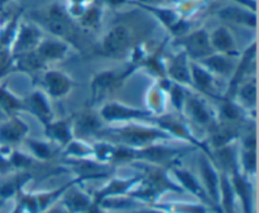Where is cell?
<instances>
[{
  "label": "cell",
  "instance_id": "obj_1",
  "mask_svg": "<svg viewBox=\"0 0 259 213\" xmlns=\"http://www.w3.org/2000/svg\"><path fill=\"white\" fill-rule=\"evenodd\" d=\"M141 179L142 177H133V178L129 179H114V181L109 182L108 186H105L101 191L96 193L94 204H95V207H98L105 199L115 198V197L121 196V194L128 193L129 189L133 186H136Z\"/></svg>",
  "mask_w": 259,
  "mask_h": 213
},
{
  "label": "cell",
  "instance_id": "obj_2",
  "mask_svg": "<svg viewBox=\"0 0 259 213\" xmlns=\"http://www.w3.org/2000/svg\"><path fill=\"white\" fill-rule=\"evenodd\" d=\"M73 186V184H72ZM71 186V187H72ZM71 187L65 192V202L63 206L66 207L70 213H88L95 211L98 207H95L94 201H91L86 194L78 191H71Z\"/></svg>",
  "mask_w": 259,
  "mask_h": 213
},
{
  "label": "cell",
  "instance_id": "obj_3",
  "mask_svg": "<svg viewBox=\"0 0 259 213\" xmlns=\"http://www.w3.org/2000/svg\"><path fill=\"white\" fill-rule=\"evenodd\" d=\"M201 168L202 178H204L205 183V191H206L207 196H209L210 201L214 204H218L220 199V179L215 169L210 166L209 162L205 158L201 159Z\"/></svg>",
  "mask_w": 259,
  "mask_h": 213
},
{
  "label": "cell",
  "instance_id": "obj_4",
  "mask_svg": "<svg viewBox=\"0 0 259 213\" xmlns=\"http://www.w3.org/2000/svg\"><path fill=\"white\" fill-rule=\"evenodd\" d=\"M232 187L234 193L239 196L244 213H252V186L250 182H248V179L242 176L238 169L233 171Z\"/></svg>",
  "mask_w": 259,
  "mask_h": 213
},
{
  "label": "cell",
  "instance_id": "obj_5",
  "mask_svg": "<svg viewBox=\"0 0 259 213\" xmlns=\"http://www.w3.org/2000/svg\"><path fill=\"white\" fill-rule=\"evenodd\" d=\"M129 43V34L125 28L118 27L109 33L104 42V49L109 55H119L123 52Z\"/></svg>",
  "mask_w": 259,
  "mask_h": 213
},
{
  "label": "cell",
  "instance_id": "obj_6",
  "mask_svg": "<svg viewBox=\"0 0 259 213\" xmlns=\"http://www.w3.org/2000/svg\"><path fill=\"white\" fill-rule=\"evenodd\" d=\"M175 176H176V178L179 179L180 184H181L185 189L191 192L192 194L199 197V198L202 199V201L211 202L204 187L199 183V181H197V179L195 178L189 171H186V169H175Z\"/></svg>",
  "mask_w": 259,
  "mask_h": 213
},
{
  "label": "cell",
  "instance_id": "obj_7",
  "mask_svg": "<svg viewBox=\"0 0 259 213\" xmlns=\"http://www.w3.org/2000/svg\"><path fill=\"white\" fill-rule=\"evenodd\" d=\"M163 134L154 130H144V129H133V130L124 131L120 134L121 140L129 145H143V144L151 143L157 138H163Z\"/></svg>",
  "mask_w": 259,
  "mask_h": 213
},
{
  "label": "cell",
  "instance_id": "obj_8",
  "mask_svg": "<svg viewBox=\"0 0 259 213\" xmlns=\"http://www.w3.org/2000/svg\"><path fill=\"white\" fill-rule=\"evenodd\" d=\"M157 208H159L164 213H206V208L202 204L167 203L161 204Z\"/></svg>",
  "mask_w": 259,
  "mask_h": 213
},
{
  "label": "cell",
  "instance_id": "obj_9",
  "mask_svg": "<svg viewBox=\"0 0 259 213\" xmlns=\"http://www.w3.org/2000/svg\"><path fill=\"white\" fill-rule=\"evenodd\" d=\"M187 47L194 56H204L209 53V42L202 32L191 35L187 39Z\"/></svg>",
  "mask_w": 259,
  "mask_h": 213
},
{
  "label": "cell",
  "instance_id": "obj_10",
  "mask_svg": "<svg viewBox=\"0 0 259 213\" xmlns=\"http://www.w3.org/2000/svg\"><path fill=\"white\" fill-rule=\"evenodd\" d=\"M46 83H47L50 92L55 96L62 95L68 90L67 80L60 73H48L46 76Z\"/></svg>",
  "mask_w": 259,
  "mask_h": 213
},
{
  "label": "cell",
  "instance_id": "obj_11",
  "mask_svg": "<svg viewBox=\"0 0 259 213\" xmlns=\"http://www.w3.org/2000/svg\"><path fill=\"white\" fill-rule=\"evenodd\" d=\"M24 134V128L23 126H8V128H4L0 133L2 135V139L5 141H10V143H15V141L20 140V138Z\"/></svg>",
  "mask_w": 259,
  "mask_h": 213
},
{
  "label": "cell",
  "instance_id": "obj_12",
  "mask_svg": "<svg viewBox=\"0 0 259 213\" xmlns=\"http://www.w3.org/2000/svg\"><path fill=\"white\" fill-rule=\"evenodd\" d=\"M65 49H66L65 45L60 44V43L48 42L42 45V48H40V55L48 58H56L62 56L63 52H65Z\"/></svg>",
  "mask_w": 259,
  "mask_h": 213
},
{
  "label": "cell",
  "instance_id": "obj_13",
  "mask_svg": "<svg viewBox=\"0 0 259 213\" xmlns=\"http://www.w3.org/2000/svg\"><path fill=\"white\" fill-rule=\"evenodd\" d=\"M243 167L247 171V173H254L257 169V155H255L254 149H247L243 154Z\"/></svg>",
  "mask_w": 259,
  "mask_h": 213
},
{
  "label": "cell",
  "instance_id": "obj_14",
  "mask_svg": "<svg viewBox=\"0 0 259 213\" xmlns=\"http://www.w3.org/2000/svg\"><path fill=\"white\" fill-rule=\"evenodd\" d=\"M214 43L218 48L225 50L232 47V38L228 34L227 30L219 29L214 35Z\"/></svg>",
  "mask_w": 259,
  "mask_h": 213
},
{
  "label": "cell",
  "instance_id": "obj_15",
  "mask_svg": "<svg viewBox=\"0 0 259 213\" xmlns=\"http://www.w3.org/2000/svg\"><path fill=\"white\" fill-rule=\"evenodd\" d=\"M222 15L223 17L228 18V19H234L237 20V22H245L248 23V24L250 23V18H254V17H249V14L237 9H227L225 12L222 13Z\"/></svg>",
  "mask_w": 259,
  "mask_h": 213
},
{
  "label": "cell",
  "instance_id": "obj_16",
  "mask_svg": "<svg viewBox=\"0 0 259 213\" xmlns=\"http://www.w3.org/2000/svg\"><path fill=\"white\" fill-rule=\"evenodd\" d=\"M29 146L33 153H34V155L38 156L39 159H48L51 156V149L46 144L37 143V141H30Z\"/></svg>",
  "mask_w": 259,
  "mask_h": 213
},
{
  "label": "cell",
  "instance_id": "obj_17",
  "mask_svg": "<svg viewBox=\"0 0 259 213\" xmlns=\"http://www.w3.org/2000/svg\"><path fill=\"white\" fill-rule=\"evenodd\" d=\"M51 135L53 136L55 139H57L60 143H68V140H70V135H68V131H67V128H66L65 125H62V124H58V125H55L52 128V130H51Z\"/></svg>",
  "mask_w": 259,
  "mask_h": 213
},
{
  "label": "cell",
  "instance_id": "obj_18",
  "mask_svg": "<svg viewBox=\"0 0 259 213\" xmlns=\"http://www.w3.org/2000/svg\"><path fill=\"white\" fill-rule=\"evenodd\" d=\"M192 111H194V115L196 116L197 120L206 121L207 119H209L207 113L205 111V109L202 108L199 102H192Z\"/></svg>",
  "mask_w": 259,
  "mask_h": 213
},
{
  "label": "cell",
  "instance_id": "obj_19",
  "mask_svg": "<svg viewBox=\"0 0 259 213\" xmlns=\"http://www.w3.org/2000/svg\"><path fill=\"white\" fill-rule=\"evenodd\" d=\"M209 63L212 66V67L217 68L218 71H220V72H225V71H228V68H229L228 63L225 62L223 58H219V57L211 58V60L209 61Z\"/></svg>",
  "mask_w": 259,
  "mask_h": 213
},
{
  "label": "cell",
  "instance_id": "obj_20",
  "mask_svg": "<svg viewBox=\"0 0 259 213\" xmlns=\"http://www.w3.org/2000/svg\"><path fill=\"white\" fill-rule=\"evenodd\" d=\"M34 40H35V33L33 32V30L27 29L22 34V40H20V43H22V45H24V47H29V45H32V43L34 42Z\"/></svg>",
  "mask_w": 259,
  "mask_h": 213
},
{
  "label": "cell",
  "instance_id": "obj_21",
  "mask_svg": "<svg viewBox=\"0 0 259 213\" xmlns=\"http://www.w3.org/2000/svg\"><path fill=\"white\" fill-rule=\"evenodd\" d=\"M196 72V80L197 82H199L200 87H206L207 85H209V77L206 76V73H204L202 71H195Z\"/></svg>",
  "mask_w": 259,
  "mask_h": 213
},
{
  "label": "cell",
  "instance_id": "obj_22",
  "mask_svg": "<svg viewBox=\"0 0 259 213\" xmlns=\"http://www.w3.org/2000/svg\"><path fill=\"white\" fill-rule=\"evenodd\" d=\"M46 213H70L66 209V207L63 206V204H61V206H57V207H52L51 209H48Z\"/></svg>",
  "mask_w": 259,
  "mask_h": 213
},
{
  "label": "cell",
  "instance_id": "obj_23",
  "mask_svg": "<svg viewBox=\"0 0 259 213\" xmlns=\"http://www.w3.org/2000/svg\"><path fill=\"white\" fill-rule=\"evenodd\" d=\"M24 212V208H23V206L20 203H18V206L15 207V209L13 211L12 213H23Z\"/></svg>",
  "mask_w": 259,
  "mask_h": 213
},
{
  "label": "cell",
  "instance_id": "obj_24",
  "mask_svg": "<svg viewBox=\"0 0 259 213\" xmlns=\"http://www.w3.org/2000/svg\"><path fill=\"white\" fill-rule=\"evenodd\" d=\"M249 93H250V92H248V91H247V90H245V91H244V92H243V95H244V96H245V97H248V95H249ZM250 96H252V97H253V98H254V97H255V92H252V95H250Z\"/></svg>",
  "mask_w": 259,
  "mask_h": 213
},
{
  "label": "cell",
  "instance_id": "obj_25",
  "mask_svg": "<svg viewBox=\"0 0 259 213\" xmlns=\"http://www.w3.org/2000/svg\"><path fill=\"white\" fill-rule=\"evenodd\" d=\"M0 204H2V202H0Z\"/></svg>",
  "mask_w": 259,
  "mask_h": 213
}]
</instances>
